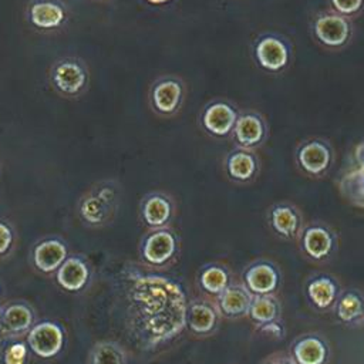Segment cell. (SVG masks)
<instances>
[{"instance_id": "1", "label": "cell", "mask_w": 364, "mask_h": 364, "mask_svg": "<svg viewBox=\"0 0 364 364\" xmlns=\"http://www.w3.org/2000/svg\"><path fill=\"white\" fill-rule=\"evenodd\" d=\"M127 327L141 348H155L178 336L186 323L188 301L178 283L136 274L125 293Z\"/></svg>"}, {"instance_id": "2", "label": "cell", "mask_w": 364, "mask_h": 364, "mask_svg": "<svg viewBox=\"0 0 364 364\" xmlns=\"http://www.w3.org/2000/svg\"><path fill=\"white\" fill-rule=\"evenodd\" d=\"M119 188L112 181H104L90 188L78 200L77 212L88 228L108 225L117 215Z\"/></svg>"}, {"instance_id": "3", "label": "cell", "mask_w": 364, "mask_h": 364, "mask_svg": "<svg viewBox=\"0 0 364 364\" xmlns=\"http://www.w3.org/2000/svg\"><path fill=\"white\" fill-rule=\"evenodd\" d=\"M48 81L60 97L74 100L87 92L91 73L80 55L67 54L53 61L48 71Z\"/></svg>"}, {"instance_id": "4", "label": "cell", "mask_w": 364, "mask_h": 364, "mask_svg": "<svg viewBox=\"0 0 364 364\" xmlns=\"http://www.w3.org/2000/svg\"><path fill=\"white\" fill-rule=\"evenodd\" d=\"M311 33L316 41L331 51L344 48L353 37L351 20L334 10L318 11L311 20Z\"/></svg>"}, {"instance_id": "5", "label": "cell", "mask_w": 364, "mask_h": 364, "mask_svg": "<svg viewBox=\"0 0 364 364\" xmlns=\"http://www.w3.org/2000/svg\"><path fill=\"white\" fill-rule=\"evenodd\" d=\"M186 91L183 81L176 75H161L149 87L148 101L151 109L161 117H172L179 112Z\"/></svg>"}, {"instance_id": "6", "label": "cell", "mask_w": 364, "mask_h": 364, "mask_svg": "<svg viewBox=\"0 0 364 364\" xmlns=\"http://www.w3.org/2000/svg\"><path fill=\"white\" fill-rule=\"evenodd\" d=\"M255 60L267 73H282L291 60L290 44L277 34H262L253 47Z\"/></svg>"}, {"instance_id": "7", "label": "cell", "mask_w": 364, "mask_h": 364, "mask_svg": "<svg viewBox=\"0 0 364 364\" xmlns=\"http://www.w3.org/2000/svg\"><path fill=\"white\" fill-rule=\"evenodd\" d=\"M178 252V237L168 228L152 229L148 232L139 247L141 259L154 267H162L168 264Z\"/></svg>"}, {"instance_id": "8", "label": "cell", "mask_w": 364, "mask_h": 364, "mask_svg": "<svg viewBox=\"0 0 364 364\" xmlns=\"http://www.w3.org/2000/svg\"><path fill=\"white\" fill-rule=\"evenodd\" d=\"M296 162L303 173L309 176H321L331 168L334 162V151L326 139L311 138L297 146Z\"/></svg>"}, {"instance_id": "9", "label": "cell", "mask_w": 364, "mask_h": 364, "mask_svg": "<svg viewBox=\"0 0 364 364\" xmlns=\"http://www.w3.org/2000/svg\"><path fill=\"white\" fill-rule=\"evenodd\" d=\"M28 348L40 358H53L64 347L65 333L55 321H40L26 334Z\"/></svg>"}, {"instance_id": "10", "label": "cell", "mask_w": 364, "mask_h": 364, "mask_svg": "<svg viewBox=\"0 0 364 364\" xmlns=\"http://www.w3.org/2000/svg\"><path fill=\"white\" fill-rule=\"evenodd\" d=\"M301 252L311 260L321 262L328 259L337 247V236L321 222H313L304 226L299 235Z\"/></svg>"}, {"instance_id": "11", "label": "cell", "mask_w": 364, "mask_h": 364, "mask_svg": "<svg viewBox=\"0 0 364 364\" xmlns=\"http://www.w3.org/2000/svg\"><path fill=\"white\" fill-rule=\"evenodd\" d=\"M68 7L63 0H30L27 18L30 24L41 31L61 28L68 20Z\"/></svg>"}, {"instance_id": "12", "label": "cell", "mask_w": 364, "mask_h": 364, "mask_svg": "<svg viewBox=\"0 0 364 364\" xmlns=\"http://www.w3.org/2000/svg\"><path fill=\"white\" fill-rule=\"evenodd\" d=\"M237 115L239 111L232 102L215 100L203 108L200 114V125L208 134L216 138H225L232 134Z\"/></svg>"}, {"instance_id": "13", "label": "cell", "mask_w": 364, "mask_h": 364, "mask_svg": "<svg viewBox=\"0 0 364 364\" xmlns=\"http://www.w3.org/2000/svg\"><path fill=\"white\" fill-rule=\"evenodd\" d=\"M230 135L233 136L236 146L255 149L260 146L267 138L266 119L257 111L247 109L239 112Z\"/></svg>"}, {"instance_id": "14", "label": "cell", "mask_w": 364, "mask_h": 364, "mask_svg": "<svg viewBox=\"0 0 364 364\" xmlns=\"http://www.w3.org/2000/svg\"><path fill=\"white\" fill-rule=\"evenodd\" d=\"M220 316L222 314L215 300L193 299L188 301L185 327L196 336H208L219 326Z\"/></svg>"}, {"instance_id": "15", "label": "cell", "mask_w": 364, "mask_h": 364, "mask_svg": "<svg viewBox=\"0 0 364 364\" xmlns=\"http://www.w3.org/2000/svg\"><path fill=\"white\" fill-rule=\"evenodd\" d=\"M242 283L253 296L273 294L279 287L280 273L273 263L259 260L243 270Z\"/></svg>"}, {"instance_id": "16", "label": "cell", "mask_w": 364, "mask_h": 364, "mask_svg": "<svg viewBox=\"0 0 364 364\" xmlns=\"http://www.w3.org/2000/svg\"><path fill=\"white\" fill-rule=\"evenodd\" d=\"M267 222L272 230L283 239H296L303 229V216L300 210L287 202L273 205L267 210Z\"/></svg>"}, {"instance_id": "17", "label": "cell", "mask_w": 364, "mask_h": 364, "mask_svg": "<svg viewBox=\"0 0 364 364\" xmlns=\"http://www.w3.org/2000/svg\"><path fill=\"white\" fill-rule=\"evenodd\" d=\"M68 249L65 243L58 237L43 239L33 247L31 260L33 266L41 273L55 272L61 263L67 259Z\"/></svg>"}, {"instance_id": "18", "label": "cell", "mask_w": 364, "mask_h": 364, "mask_svg": "<svg viewBox=\"0 0 364 364\" xmlns=\"http://www.w3.org/2000/svg\"><path fill=\"white\" fill-rule=\"evenodd\" d=\"M141 218L151 229L166 228L173 218V202L161 192L148 193L141 202Z\"/></svg>"}, {"instance_id": "19", "label": "cell", "mask_w": 364, "mask_h": 364, "mask_svg": "<svg viewBox=\"0 0 364 364\" xmlns=\"http://www.w3.org/2000/svg\"><path fill=\"white\" fill-rule=\"evenodd\" d=\"M253 294L246 289L243 283H230L215 301L223 317L239 318L247 316Z\"/></svg>"}, {"instance_id": "20", "label": "cell", "mask_w": 364, "mask_h": 364, "mask_svg": "<svg viewBox=\"0 0 364 364\" xmlns=\"http://www.w3.org/2000/svg\"><path fill=\"white\" fill-rule=\"evenodd\" d=\"M34 324V311L24 301H14L3 309L0 327L10 340L20 338Z\"/></svg>"}, {"instance_id": "21", "label": "cell", "mask_w": 364, "mask_h": 364, "mask_svg": "<svg viewBox=\"0 0 364 364\" xmlns=\"http://www.w3.org/2000/svg\"><path fill=\"white\" fill-rule=\"evenodd\" d=\"M90 274V266L81 256H67L55 270V280L61 289L75 293L87 286Z\"/></svg>"}, {"instance_id": "22", "label": "cell", "mask_w": 364, "mask_h": 364, "mask_svg": "<svg viewBox=\"0 0 364 364\" xmlns=\"http://www.w3.org/2000/svg\"><path fill=\"white\" fill-rule=\"evenodd\" d=\"M225 169L230 179L236 182H249L257 175L259 159L253 149L236 146L228 154Z\"/></svg>"}, {"instance_id": "23", "label": "cell", "mask_w": 364, "mask_h": 364, "mask_svg": "<svg viewBox=\"0 0 364 364\" xmlns=\"http://www.w3.org/2000/svg\"><path fill=\"white\" fill-rule=\"evenodd\" d=\"M290 355L297 364H326L328 350L321 337L309 334L293 344Z\"/></svg>"}, {"instance_id": "24", "label": "cell", "mask_w": 364, "mask_h": 364, "mask_svg": "<svg viewBox=\"0 0 364 364\" xmlns=\"http://www.w3.org/2000/svg\"><path fill=\"white\" fill-rule=\"evenodd\" d=\"M307 296L318 310H327L334 306L338 297V284L328 276H318L309 282Z\"/></svg>"}, {"instance_id": "25", "label": "cell", "mask_w": 364, "mask_h": 364, "mask_svg": "<svg viewBox=\"0 0 364 364\" xmlns=\"http://www.w3.org/2000/svg\"><path fill=\"white\" fill-rule=\"evenodd\" d=\"M198 283L205 293L212 297H218L232 282L226 267L220 264H208L200 269Z\"/></svg>"}, {"instance_id": "26", "label": "cell", "mask_w": 364, "mask_h": 364, "mask_svg": "<svg viewBox=\"0 0 364 364\" xmlns=\"http://www.w3.org/2000/svg\"><path fill=\"white\" fill-rule=\"evenodd\" d=\"M334 307L337 318L343 323L353 324L364 317V299L354 290H348L337 297Z\"/></svg>"}, {"instance_id": "27", "label": "cell", "mask_w": 364, "mask_h": 364, "mask_svg": "<svg viewBox=\"0 0 364 364\" xmlns=\"http://www.w3.org/2000/svg\"><path fill=\"white\" fill-rule=\"evenodd\" d=\"M341 196L351 205L364 209V169L354 168L338 181Z\"/></svg>"}, {"instance_id": "28", "label": "cell", "mask_w": 364, "mask_h": 364, "mask_svg": "<svg viewBox=\"0 0 364 364\" xmlns=\"http://www.w3.org/2000/svg\"><path fill=\"white\" fill-rule=\"evenodd\" d=\"M247 316L259 326L274 321L280 316V304L273 294L253 296Z\"/></svg>"}, {"instance_id": "29", "label": "cell", "mask_w": 364, "mask_h": 364, "mask_svg": "<svg viewBox=\"0 0 364 364\" xmlns=\"http://www.w3.org/2000/svg\"><path fill=\"white\" fill-rule=\"evenodd\" d=\"M90 364H127V355L118 343L104 340L91 348Z\"/></svg>"}, {"instance_id": "30", "label": "cell", "mask_w": 364, "mask_h": 364, "mask_svg": "<svg viewBox=\"0 0 364 364\" xmlns=\"http://www.w3.org/2000/svg\"><path fill=\"white\" fill-rule=\"evenodd\" d=\"M27 343L21 341L20 338H14L7 346H4L1 351V360L3 364H26L27 358Z\"/></svg>"}, {"instance_id": "31", "label": "cell", "mask_w": 364, "mask_h": 364, "mask_svg": "<svg viewBox=\"0 0 364 364\" xmlns=\"http://www.w3.org/2000/svg\"><path fill=\"white\" fill-rule=\"evenodd\" d=\"M331 10L353 20L361 14L364 9V0H328Z\"/></svg>"}, {"instance_id": "32", "label": "cell", "mask_w": 364, "mask_h": 364, "mask_svg": "<svg viewBox=\"0 0 364 364\" xmlns=\"http://www.w3.org/2000/svg\"><path fill=\"white\" fill-rule=\"evenodd\" d=\"M13 240H14V233L11 226L0 220V256L6 255L10 250Z\"/></svg>"}, {"instance_id": "33", "label": "cell", "mask_w": 364, "mask_h": 364, "mask_svg": "<svg viewBox=\"0 0 364 364\" xmlns=\"http://www.w3.org/2000/svg\"><path fill=\"white\" fill-rule=\"evenodd\" d=\"M259 330L262 333L270 336V337H274V338H283L284 337V328H283V326L277 320L259 326Z\"/></svg>"}, {"instance_id": "34", "label": "cell", "mask_w": 364, "mask_h": 364, "mask_svg": "<svg viewBox=\"0 0 364 364\" xmlns=\"http://www.w3.org/2000/svg\"><path fill=\"white\" fill-rule=\"evenodd\" d=\"M354 161L357 164V168L364 169V139L358 142L354 148Z\"/></svg>"}, {"instance_id": "35", "label": "cell", "mask_w": 364, "mask_h": 364, "mask_svg": "<svg viewBox=\"0 0 364 364\" xmlns=\"http://www.w3.org/2000/svg\"><path fill=\"white\" fill-rule=\"evenodd\" d=\"M274 364H297L291 355H280L279 361H274Z\"/></svg>"}, {"instance_id": "36", "label": "cell", "mask_w": 364, "mask_h": 364, "mask_svg": "<svg viewBox=\"0 0 364 364\" xmlns=\"http://www.w3.org/2000/svg\"><path fill=\"white\" fill-rule=\"evenodd\" d=\"M145 1H148L149 4H154V6H162V4L171 3L172 0H145Z\"/></svg>"}, {"instance_id": "37", "label": "cell", "mask_w": 364, "mask_h": 364, "mask_svg": "<svg viewBox=\"0 0 364 364\" xmlns=\"http://www.w3.org/2000/svg\"><path fill=\"white\" fill-rule=\"evenodd\" d=\"M7 340H10L9 337H7V334L3 331V328L0 327V346H3L4 344V341H7ZM1 348V347H0Z\"/></svg>"}, {"instance_id": "38", "label": "cell", "mask_w": 364, "mask_h": 364, "mask_svg": "<svg viewBox=\"0 0 364 364\" xmlns=\"http://www.w3.org/2000/svg\"><path fill=\"white\" fill-rule=\"evenodd\" d=\"M262 364H274V361H272V360H269V361H263Z\"/></svg>"}, {"instance_id": "39", "label": "cell", "mask_w": 364, "mask_h": 364, "mask_svg": "<svg viewBox=\"0 0 364 364\" xmlns=\"http://www.w3.org/2000/svg\"><path fill=\"white\" fill-rule=\"evenodd\" d=\"M1 313H3V307L0 306V318H1Z\"/></svg>"}, {"instance_id": "40", "label": "cell", "mask_w": 364, "mask_h": 364, "mask_svg": "<svg viewBox=\"0 0 364 364\" xmlns=\"http://www.w3.org/2000/svg\"><path fill=\"white\" fill-rule=\"evenodd\" d=\"M101 1H108V0H101Z\"/></svg>"}]
</instances>
